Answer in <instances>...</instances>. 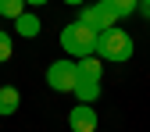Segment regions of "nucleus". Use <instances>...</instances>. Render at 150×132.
I'll return each mask as SVG.
<instances>
[{
    "label": "nucleus",
    "instance_id": "nucleus-1",
    "mask_svg": "<svg viewBox=\"0 0 150 132\" xmlns=\"http://www.w3.org/2000/svg\"><path fill=\"white\" fill-rule=\"evenodd\" d=\"M61 50L68 54L71 61H86V57H97V32L86 29L82 22H71L61 29Z\"/></svg>",
    "mask_w": 150,
    "mask_h": 132
},
{
    "label": "nucleus",
    "instance_id": "nucleus-3",
    "mask_svg": "<svg viewBox=\"0 0 150 132\" xmlns=\"http://www.w3.org/2000/svg\"><path fill=\"white\" fill-rule=\"evenodd\" d=\"M75 22H82L86 29H93L100 36V32L118 25V14L111 11V4H86V7H79V18H75Z\"/></svg>",
    "mask_w": 150,
    "mask_h": 132
},
{
    "label": "nucleus",
    "instance_id": "nucleus-14",
    "mask_svg": "<svg viewBox=\"0 0 150 132\" xmlns=\"http://www.w3.org/2000/svg\"><path fill=\"white\" fill-rule=\"evenodd\" d=\"M64 4H68V7H75V11H79V7L86 4V0H64Z\"/></svg>",
    "mask_w": 150,
    "mask_h": 132
},
{
    "label": "nucleus",
    "instance_id": "nucleus-15",
    "mask_svg": "<svg viewBox=\"0 0 150 132\" xmlns=\"http://www.w3.org/2000/svg\"><path fill=\"white\" fill-rule=\"evenodd\" d=\"M25 4H32V7H43V4H50V0H25Z\"/></svg>",
    "mask_w": 150,
    "mask_h": 132
},
{
    "label": "nucleus",
    "instance_id": "nucleus-2",
    "mask_svg": "<svg viewBox=\"0 0 150 132\" xmlns=\"http://www.w3.org/2000/svg\"><path fill=\"white\" fill-rule=\"evenodd\" d=\"M97 57L100 61H115V64L129 61V57H132V36L122 32L118 25L107 29V32H100L97 36Z\"/></svg>",
    "mask_w": 150,
    "mask_h": 132
},
{
    "label": "nucleus",
    "instance_id": "nucleus-4",
    "mask_svg": "<svg viewBox=\"0 0 150 132\" xmlns=\"http://www.w3.org/2000/svg\"><path fill=\"white\" fill-rule=\"evenodd\" d=\"M75 82H79V68H75L71 57L54 61V64L47 68V86H50L54 93H75Z\"/></svg>",
    "mask_w": 150,
    "mask_h": 132
},
{
    "label": "nucleus",
    "instance_id": "nucleus-16",
    "mask_svg": "<svg viewBox=\"0 0 150 132\" xmlns=\"http://www.w3.org/2000/svg\"><path fill=\"white\" fill-rule=\"evenodd\" d=\"M93 4H107V0H93Z\"/></svg>",
    "mask_w": 150,
    "mask_h": 132
},
{
    "label": "nucleus",
    "instance_id": "nucleus-5",
    "mask_svg": "<svg viewBox=\"0 0 150 132\" xmlns=\"http://www.w3.org/2000/svg\"><path fill=\"white\" fill-rule=\"evenodd\" d=\"M68 125H71V132H97V111H93V104H75L71 114H68Z\"/></svg>",
    "mask_w": 150,
    "mask_h": 132
},
{
    "label": "nucleus",
    "instance_id": "nucleus-6",
    "mask_svg": "<svg viewBox=\"0 0 150 132\" xmlns=\"http://www.w3.org/2000/svg\"><path fill=\"white\" fill-rule=\"evenodd\" d=\"M40 14H32V11H25L22 18H14V32L22 36V40H32V36H40Z\"/></svg>",
    "mask_w": 150,
    "mask_h": 132
},
{
    "label": "nucleus",
    "instance_id": "nucleus-12",
    "mask_svg": "<svg viewBox=\"0 0 150 132\" xmlns=\"http://www.w3.org/2000/svg\"><path fill=\"white\" fill-rule=\"evenodd\" d=\"M11 50H14V36L11 32H0V64L11 61Z\"/></svg>",
    "mask_w": 150,
    "mask_h": 132
},
{
    "label": "nucleus",
    "instance_id": "nucleus-8",
    "mask_svg": "<svg viewBox=\"0 0 150 132\" xmlns=\"http://www.w3.org/2000/svg\"><path fill=\"white\" fill-rule=\"evenodd\" d=\"M18 104H22V93L14 86H0V114H14Z\"/></svg>",
    "mask_w": 150,
    "mask_h": 132
},
{
    "label": "nucleus",
    "instance_id": "nucleus-10",
    "mask_svg": "<svg viewBox=\"0 0 150 132\" xmlns=\"http://www.w3.org/2000/svg\"><path fill=\"white\" fill-rule=\"evenodd\" d=\"M0 14L11 18V22L22 18V14H25V0H0Z\"/></svg>",
    "mask_w": 150,
    "mask_h": 132
},
{
    "label": "nucleus",
    "instance_id": "nucleus-7",
    "mask_svg": "<svg viewBox=\"0 0 150 132\" xmlns=\"http://www.w3.org/2000/svg\"><path fill=\"white\" fill-rule=\"evenodd\" d=\"M75 68H79V79H89V82H100V79H104V61H100V57L75 61Z\"/></svg>",
    "mask_w": 150,
    "mask_h": 132
},
{
    "label": "nucleus",
    "instance_id": "nucleus-13",
    "mask_svg": "<svg viewBox=\"0 0 150 132\" xmlns=\"http://www.w3.org/2000/svg\"><path fill=\"white\" fill-rule=\"evenodd\" d=\"M139 14H146V18H150V0H139Z\"/></svg>",
    "mask_w": 150,
    "mask_h": 132
},
{
    "label": "nucleus",
    "instance_id": "nucleus-9",
    "mask_svg": "<svg viewBox=\"0 0 150 132\" xmlns=\"http://www.w3.org/2000/svg\"><path fill=\"white\" fill-rule=\"evenodd\" d=\"M75 97H79V104H93V100L100 97V82L79 79V82H75Z\"/></svg>",
    "mask_w": 150,
    "mask_h": 132
},
{
    "label": "nucleus",
    "instance_id": "nucleus-11",
    "mask_svg": "<svg viewBox=\"0 0 150 132\" xmlns=\"http://www.w3.org/2000/svg\"><path fill=\"white\" fill-rule=\"evenodd\" d=\"M107 4H111V11L118 18H129L132 11H139V0H107Z\"/></svg>",
    "mask_w": 150,
    "mask_h": 132
}]
</instances>
